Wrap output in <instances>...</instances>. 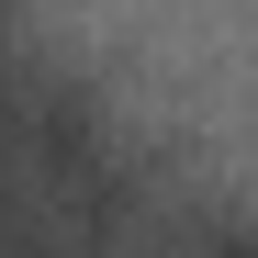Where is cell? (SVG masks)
<instances>
[{"label": "cell", "instance_id": "cell-1", "mask_svg": "<svg viewBox=\"0 0 258 258\" xmlns=\"http://www.w3.org/2000/svg\"><path fill=\"white\" fill-rule=\"evenodd\" d=\"M213 258H258V225H225V236H213Z\"/></svg>", "mask_w": 258, "mask_h": 258}]
</instances>
